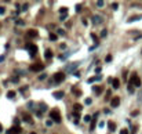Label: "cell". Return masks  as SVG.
<instances>
[{
  "instance_id": "obj_1",
  "label": "cell",
  "mask_w": 142,
  "mask_h": 134,
  "mask_svg": "<svg viewBox=\"0 0 142 134\" xmlns=\"http://www.w3.org/2000/svg\"><path fill=\"white\" fill-rule=\"evenodd\" d=\"M128 84H130V86H135V87L141 86V79L138 78L137 73H133V75H131V79H130V83H128Z\"/></svg>"
},
{
  "instance_id": "obj_2",
  "label": "cell",
  "mask_w": 142,
  "mask_h": 134,
  "mask_svg": "<svg viewBox=\"0 0 142 134\" xmlns=\"http://www.w3.org/2000/svg\"><path fill=\"white\" fill-rule=\"evenodd\" d=\"M50 118L53 119V122L61 123V113H59L57 109H54V111H51V112H50Z\"/></svg>"
},
{
  "instance_id": "obj_3",
  "label": "cell",
  "mask_w": 142,
  "mask_h": 134,
  "mask_svg": "<svg viewBox=\"0 0 142 134\" xmlns=\"http://www.w3.org/2000/svg\"><path fill=\"white\" fill-rule=\"evenodd\" d=\"M43 69H44V64L37 62V64H32L31 65V71L32 72H40V71H43Z\"/></svg>"
},
{
  "instance_id": "obj_4",
  "label": "cell",
  "mask_w": 142,
  "mask_h": 134,
  "mask_svg": "<svg viewBox=\"0 0 142 134\" xmlns=\"http://www.w3.org/2000/svg\"><path fill=\"white\" fill-rule=\"evenodd\" d=\"M26 48L29 50V54H31V57H35V55L37 54V47H36L35 44H26Z\"/></svg>"
},
{
  "instance_id": "obj_5",
  "label": "cell",
  "mask_w": 142,
  "mask_h": 134,
  "mask_svg": "<svg viewBox=\"0 0 142 134\" xmlns=\"http://www.w3.org/2000/svg\"><path fill=\"white\" fill-rule=\"evenodd\" d=\"M63 80H65V75H63L62 72H58V73L54 75V82H55V83H61Z\"/></svg>"
},
{
  "instance_id": "obj_6",
  "label": "cell",
  "mask_w": 142,
  "mask_h": 134,
  "mask_svg": "<svg viewBox=\"0 0 142 134\" xmlns=\"http://www.w3.org/2000/svg\"><path fill=\"white\" fill-rule=\"evenodd\" d=\"M21 133H22V130H21V127L19 126H13L7 131V134H21Z\"/></svg>"
},
{
  "instance_id": "obj_7",
  "label": "cell",
  "mask_w": 142,
  "mask_h": 134,
  "mask_svg": "<svg viewBox=\"0 0 142 134\" xmlns=\"http://www.w3.org/2000/svg\"><path fill=\"white\" fill-rule=\"evenodd\" d=\"M111 105H112V108H117L120 105V98L119 97H113L111 100Z\"/></svg>"
},
{
  "instance_id": "obj_8",
  "label": "cell",
  "mask_w": 142,
  "mask_h": 134,
  "mask_svg": "<svg viewBox=\"0 0 142 134\" xmlns=\"http://www.w3.org/2000/svg\"><path fill=\"white\" fill-rule=\"evenodd\" d=\"M97 118H98V112H97V113H94V116H93V119H91L90 130H94V129H95V126H97Z\"/></svg>"
},
{
  "instance_id": "obj_9",
  "label": "cell",
  "mask_w": 142,
  "mask_h": 134,
  "mask_svg": "<svg viewBox=\"0 0 142 134\" xmlns=\"http://www.w3.org/2000/svg\"><path fill=\"white\" fill-rule=\"evenodd\" d=\"M39 33H37V31H35V29H29V31L26 32V36L28 37H36Z\"/></svg>"
},
{
  "instance_id": "obj_10",
  "label": "cell",
  "mask_w": 142,
  "mask_h": 134,
  "mask_svg": "<svg viewBox=\"0 0 142 134\" xmlns=\"http://www.w3.org/2000/svg\"><path fill=\"white\" fill-rule=\"evenodd\" d=\"M22 119H24V122H26V123H33L32 116L29 115V113H24V115H22Z\"/></svg>"
},
{
  "instance_id": "obj_11",
  "label": "cell",
  "mask_w": 142,
  "mask_h": 134,
  "mask_svg": "<svg viewBox=\"0 0 142 134\" xmlns=\"http://www.w3.org/2000/svg\"><path fill=\"white\" fill-rule=\"evenodd\" d=\"M53 95H54V98H57V100H61L63 95H65V93H63V91H55Z\"/></svg>"
},
{
  "instance_id": "obj_12",
  "label": "cell",
  "mask_w": 142,
  "mask_h": 134,
  "mask_svg": "<svg viewBox=\"0 0 142 134\" xmlns=\"http://www.w3.org/2000/svg\"><path fill=\"white\" fill-rule=\"evenodd\" d=\"M112 83H113V88H119V87H120V80L119 79H113Z\"/></svg>"
},
{
  "instance_id": "obj_13",
  "label": "cell",
  "mask_w": 142,
  "mask_h": 134,
  "mask_svg": "<svg viewBox=\"0 0 142 134\" xmlns=\"http://www.w3.org/2000/svg\"><path fill=\"white\" fill-rule=\"evenodd\" d=\"M102 90H103V87H102V86H95V87H94L95 94H99V93H102Z\"/></svg>"
},
{
  "instance_id": "obj_14",
  "label": "cell",
  "mask_w": 142,
  "mask_h": 134,
  "mask_svg": "<svg viewBox=\"0 0 142 134\" xmlns=\"http://www.w3.org/2000/svg\"><path fill=\"white\" fill-rule=\"evenodd\" d=\"M44 57H46L47 60H50V58L53 57V51H51V50H47V51L44 53Z\"/></svg>"
},
{
  "instance_id": "obj_15",
  "label": "cell",
  "mask_w": 142,
  "mask_h": 134,
  "mask_svg": "<svg viewBox=\"0 0 142 134\" xmlns=\"http://www.w3.org/2000/svg\"><path fill=\"white\" fill-rule=\"evenodd\" d=\"M108 126H109V129H111L112 131H115V129H116V123H113V122H109V123H108Z\"/></svg>"
},
{
  "instance_id": "obj_16",
  "label": "cell",
  "mask_w": 142,
  "mask_h": 134,
  "mask_svg": "<svg viewBox=\"0 0 142 134\" xmlns=\"http://www.w3.org/2000/svg\"><path fill=\"white\" fill-rule=\"evenodd\" d=\"M73 108H75V111H81L83 109V105H80V104H75V106H73Z\"/></svg>"
},
{
  "instance_id": "obj_17",
  "label": "cell",
  "mask_w": 142,
  "mask_h": 134,
  "mask_svg": "<svg viewBox=\"0 0 142 134\" xmlns=\"http://www.w3.org/2000/svg\"><path fill=\"white\" fill-rule=\"evenodd\" d=\"M7 97L8 98H14V97H15V91H11V90H10L7 93Z\"/></svg>"
},
{
  "instance_id": "obj_18",
  "label": "cell",
  "mask_w": 142,
  "mask_h": 134,
  "mask_svg": "<svg viewBox=\"0 0 142 134\" xmlns=\"http://www.w3.org/2000/svg\"><path fill=\"white\" fill-rule=\"evenodd\" d=\"M98 79H101V76H94V78H90V79H88V83H93V82H95V80H98Z\"/></svg>"
},
{
  "instance_id": "obj_19",
  "label": "cell",
  "mask_w": 142,
  "mask_h": 134,
  "mask_svg": "<svg viewBox=\"0 0 142 134\" xmlns=\"http://www.w3.org/2000/svg\"><path fill=\"white\" fill-rule=\"evenodd\" d=\"M59 13H61V14H62V15H65V14H66V13H68V8L62 7V8H61V10H59Z\"/></svg>"
},
{
  "instance_id": "obj_20",
  "label": "cell",
  "mask_w": 142,
  "mask_h": 134,
  "mask_svg": "<svg viewBox=\"0 0 142 134\" xmlns=\"http://www.w3.org/2000/svg\"><path fill=\"white\" fill-rule=\"evenodd\" d=\"M99 21H101V18H99L98 15H95L94 17V24H99Z\"/></svg>"
},
{
  "instance_id": "obj_21",
  "label": "cell",
  "mask_w": 142,
  "mask_h": 134,
  "mask_svg": "<svg viewBox=\"0 0 142 134\" xmlns=\"http://www.w3.org/2000/svg\"><path fill=\"white\" fill-rule=\"evenodd\" d=\"M50 40H57V35H55V33H51V35H50Z\"/></svg>"
},
{
  "instance_id": "obj_22",
  "label": "cell",
  "mask_w": 142,
  "mask_h": 134,
  "mask_svg": "<svg viewBox=\"0 0 142 134\" xmlns=\"http://www.w3.org/2000/svg\"><path fill=\"white\" fill-rule=\"evenodd\" d=\"M105 100H106V101H109V100H111V91H108V93H106V97H105Z\"/></svg>"
},
{
  "instance_id": "obj_23",
  "label": "cell",
  "mask_w": 142,
  "mask_h": 134,
  "mask_svg": "<svg viewBox=\"0 0 142 134\" xmlns=\"http://www.w3.org/2000/svg\"><path fill=\"white\" fill-rule=\"evenodd\" d=\"M91 116H90V115H87V116H84V120H86V122H91Z\"/></svg>"
},
{
  "instance_id": "obj_24",
  "label": "cell",
  "mask_w": 142,
  "mask_h": 134,
  "mask_svg": "<svg viewBox=\"0 0 142 134\" xmlns=\"http://www.w3.org/2000/svg\"><path fill=\"white\" fill-rule=\"evenodd\" d=\"M91 37H93V39H94L95 42H97V43H98V37H97V36H95L94 33H91Z\"/></svg>"
},
{
  "instance_id": "obj_25",
  "label": "cell",
  "mask_w": 142,
  "mask_h": 134,
  "mask_svg": "<svg viewBox=\"0 0 142 134\" xmlns=\"http://www.w3.org/2000/svg\"><path fill=\"white\" fill-rule=\"evenodd\" d=\"M120 134H128V130H127V129H123V130H121V133Z\"/></svg>"
},
{
  "instance_id": "obj_26",
  "label": "cell",
  "mask_w": 142,
  "mask_h": 134,
  "mask_svg": "<svg viewBox=\"0 0 142 134\" xmlns=\"http://www.w3.org/2000/svg\"><path fill=\"white\" fill-rule=\"evenodd\" d=\"M14 123H15V126H18V125H19V119H14Z\"/></svg>"
},
{
  "instance_id": "obj_27",
  "label": "cell",
  "mask_w": 142,
  "mask_h": 134,
  "mask_svg": "<svg viewBox=\"0 0 142 134\" xmlns=\"http://www.w3.org/2000/svg\"><path fill=\"white\" fill-rule=\"evenodd\" d=\"M58 33H59V35H65V31H63V29H58Z\"/></svg>"
},
{
  "instance_id": "obj_28",
  "label": "cell",
  "mask_w": 142,
  "mask_h": 134,
  "mask_svg": "<svg viewBox=\"0 0 142 134\" xmlns=\"http://www.w3.org/2000/svg\"><path fill=\"white\" fill-rule=\"evenodd\" d=\"M4 11H6V8H4V7H0V14H4Z\"/></svg>"
},
{
  "instance_id": "obj_29",
  "label": "cell",
  "mask_w": 142,
  "mask_h": 134,
  "mask_svg": "<svg viewBox=\"0 0 142 134\" xmlns=\"http://www.w3.org/2000/svg\"><path fill=\"white\" fill-rule=\"evenodd\" d=\"M112 7H113V10H116V8H117V3H113V4H112Z\"/></svg>"
},
{
  "instance_id": "obj_30",
  "label": "cell",
  "mask_w": 142,
  "mask_h": 134,
  "mask_svg": "<svg viewBox=\"0 0 142 134\" xmlns=\"http://www.w3.org/2000/svg\"><path fill=\"white\" fill-rule=\"evenodd\" d=\"M111 60H112V55H108V57H106V62H109Z\"/></svg>"
},
{
  "instance_id": "obj_31",
  "label": "cell",
  "mask_w": 142,
  "mask_h": 134,
  "mask_svg": "<svg viewBox=\"0 0 142 134\" xmlns=\"http://www.w3.org/2000/svg\"><path fill=\"white\" fill-rule=\"evenodd\" d=\"M1 130H3V126H1V125H0V133H1Z\"/></svg>"
},
{
  "instance_id": "obj_32",
  "label": "cell",
  "mask_w": 142,
  "mask_h": 134,
  "mask_svg": "<svg viewBox=\"0 0 142 134\" xmlns=\"http://www.w3.org/2000/svg\"><path fill=\"white\" fill-rule=\"evenodd\" d=\"M31 134H36V133H31Z\"/></svg>"
}]
</instances>
